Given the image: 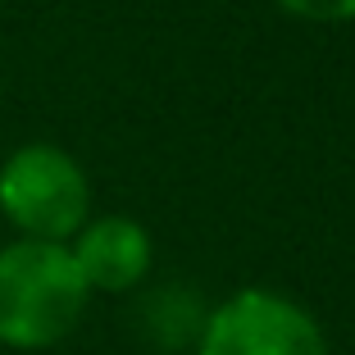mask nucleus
Masks as SVG:
<instances>
[{
  "mask_svg": "<svg viewBox=\"0 0 355 355\" xmlns=\"http://www.w3.org/2000/svg\"><path fill=\"white\" fill-rule=\"evenodd\" d=\"M92 187L69 150L32 141L0 164V214L37 241H64L87 223Z\"/></svg>",
  "mask_w": 355,
  "mask_h": 355,
  "instance_id": "nucleus-2",
  "label": "nucleus"
},
{
  "mask_svg": "<svg viewBox=\"0 0 355 355\" xmlns=\"http://www.w3.org/2000/svg\"><path fill=\"white\" fill-rule=\"evenodd\" d=\"M87 296L92 287L64 241H14L0 251V342L19 351L55 346L78 328Z\"/></svg>",
  "mask_w": 355,
  "mask_h": 355,
  "instance_id": "nucleus-1",
  "label": "nucleus"
},
{
  "mask_svg": "<svg viewBox=\"0 0 355 355\" xmlns=\"http://www.w3.org/2000/svg\"><path fill=\"white\" fill-rule=\"evenodd\" d=\"M92 292H128L150 269V237L141 223L123 214H105L78 228V246H69Z\"/></svg>",
  "mask_w": 355,
  "mask_h": 355,
  "instance_id": "nucleus-4",
  "label": "nucleus"
},
{
  "mask_svg": "<svg viewBox=\"0 0 355 355\" xmlns=\"http://www.w3.org/2000/svg\"><path fill=\"white\" fill-rule=\"evenodd\" d=\"M282 10H292L296 19L310 23H346L355 19V0H278Z\"/></svg>",
  "mask_w": 355,
  "mask_h": 355,
  "instance_id": "nucleus-5",
  "label": "nucleus"
},
{
  "mask_svg": "<svg viewBox=\"0 0 355 355\" xmlns=\"http://www.w3.org/2000/svg\"><path fill=\"white\" fill-rule=\"evenodd\" d=\"M196 355H328L324 333L278 292H237L200 324Z\"/></svg>",
  "mask_w": 355,
  "mask_h": 355,
  "instance_id": "nucleus-3",
  "label": "nucleus"
}]
</instances>
